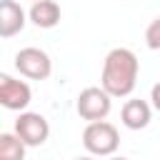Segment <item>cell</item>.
I'll return each instance as SVG.
<instances>
[{"label": "cell", "mask_w": 160, "mask_h": 160, "mask_svg": "<svg viewBox=\"0 0 160 160\" xmlns=\"http://www.w3.org/2000/svg\"><path fill=\"white\" fill-rule=\"evenodd\" d=\"M28 18H30L32 25H38V28H42V30H50V28H55V25L60 22L62 12H60V5H58L55 0H38V2L30 5Z\"/></svg>", "instance_id": "obj_9"}, {"label": "cell", "mask_w": 160, "mask_h": 160, "mask_svg": "<svg viewBox=\"0 0 160 160\" xmlns=\"http://www.w3.org/2000/svg\"><path fill=\"white\" fill-rule=\"evenodd\" d=\"M140 60L130 48H112L102 60L100 88L110 98H128L138 85Z\"/></svg>", "instance_id": "obj_1"}, {"label": "cell", "mask_w": 160, "mask_h": 160, "mask_svg": "<svg viewBox=\"0 0 160 160\" xmlns=\"http://www.w3.org/2000/svg\"><path fill=\"white\" fill-rule=\"evenodd\" d=\"M82 145L90 155L95 158H112L115 150L120 148V135L118 128L108 120H98V122H88V128L82 130Z\"/></svg>", "instance_id": "obj_2"}, {"label": "cell", "mask_w": 160, "mask_h": 160, "mask_svg": "<svg viewBox=\"0 0 160 160\" xmlns=\"http://www.w3.org/2000/svg\"><path fill=\"white\" fill-rule=\"evenodd\" d=\"M32 100V90L25 80H18L8 72L0 75V105L12 112H25V108Z\"/></svg>", "instance_id": "obj_6"}, {"label": "cell", "mask_w": 160, "mask_h": 160, "mask_svg": "<svg viewBox=\"0 0 160 160\" xmlns=\"http://www.w3.org/2000/svg\"><path fill=\"white\" fill-rule=\"evenodd\" d=\"M15 135L28 145V148H40L48 138H50V125L45 120V115L40 112H20L15 120Z\"/></svg>", "instance_id": "obj_5"}, {"label": "cell", "mask_w": 160, "mask_h": 160, "mask_svg": "<svg viewBox=\"0 0 160 160\" xmlns=\"http://www.w3.org/2000/svg\"><path fill=\"white\" fill-rule=\"evenodd\" d=\"M28 12L20 8V2L15 0H0V38H12L18 32H22L25 22H28Z\"/></svg>", "instance_id": "obj_7"}, {"label": "cell", "mask_w": 160, "mask_h": 160, "mask_svg": "<svg viewBox=\"0 0 160 160\" xmlns=\"http://www.w3.org/2000/svg\"><path fill=\"white\" fill-rule=\"evenodd\" d=\"M30 2H38V0H30Z\"/></svg>", "instance_id": "obj_15"}, {"label": "cell", "mask_w": 160, "mask_h": 160, "mask_svg": "<svg viewBox=\"0 0 160 160\" xmlns=\"http://www.w3.org/2000/svg\"><path fill=\"white\" fill-rule=\"evenodd\" d=\"M25 148L15 132H0V160H25Z\"/></svg>", "instance_id": "obj_10"}, {"label": "cell", "mask_w": 160, "mask_h": 160, "mask_svg": "<svg viewBox=\"0 0 160 160\" xmlns=\"http://www.w3.org/2000/svg\"><path fill=\"white\" fill-rule=\"evenodd\" d=\"M75 160H95L92 155H82V158H75Z\"/></svg>", "instance_id": "obj_13"}, {"label": "cell", "mask_w": 160, "mask_h": 160, "mask_svg": "<svg viewBox=\"0 0 160 160\" xmlns=\"http://www.w3.org/2000/svg\"><path fill=\"white\" fill-rule=\"evenodd\" d=\"M150 100H152V108L160 112V82L152 85V90H150Z\"/></svg>", "instance_id": "obj_12"}, {"label": "cell", "mask_w": 160, "mask_h": 160, "mask_svg": "<svg viewBox=\"0 0 160 160\" xmlns=\"http://www.w3.org/2000/svg\"><path fill=\"white\" fill-rule=\"evenodd\" d=\"M15 70L28 80H45L52 72V60L42 48H22L15 55Z\"/></svg>", "instance_id": "obj_4"}, {"label": "cell", "mask_w": 160, "mask_h": 160, "mask_svg": "<svg viewBox=\"0 0 160 160\" xmlns=\"http://www.w3.org/2000/svg\"><path fill=\"white\" fill-rule=\"evenodd\" d=\"M75 110L82 120L88 122H98L105 120L112 110V98L102 90V88H85L80 90L78 100H75Z\"/></svg>", "instance_id": "obj_3"}, {"label": "cell", "mask_w": 160, "mask_h": 160, "mask_svg": "<svg viewBox=\"0 0 160 160\" xmlns=\"http://www.w3.org/2000/svg\"><path fill=\"white\" fill-rule=\"evenodd\" d=\"M108 160H128V158H108Z\"/></svg>", "instance_id": "obj_14"}, {"label": "cell", "mask_w": 160, "mask_h": 160, "mask_svg": "<svg viewBox=\"0 0 160 160\" xmlns=\"http://www.w3.org/2000/svg\"><path fill=\"white\" fill-rule=\"evenodd\" d=\"M145 45L150 50H160V15L145 28Z\"/></svg>", "instance_id": "obj_11"}, {"label": "cell", "mask_w": 160, "mask_h": 160, "mask_svg": "<svg viewBox=\"0 0 160 160\" xmlns=\"http://www.w3.org/2000/svg\"><path fill=\"white\" fill-rule=\"evenodd\" d=\"M150 118H152V108L150 102L140 100V98H130L125 100L122 110H120V120L128 130H142L150 125Z\"/></svg>", "instance_id": "obj_8"}]
</instances>
